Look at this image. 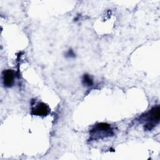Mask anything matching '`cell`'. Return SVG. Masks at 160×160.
I'll list each match as a JSON object with an SVG mask.
<instances>
[{
  "label": "cell",
  "instance_id": "6da1fadb",
  "mask_svg": "<svg viewBox=\"0 0 160 160\" xmlns=\"http://www.w3.org/2000/svg\"><path fill=\"white\" fill-rule=\"evenodd\" d=\"M114 134L111 125L105 123L100 122L95 124L89 131L90 139L97 140L112 136Z\"/></svg>",
  "mask_w": 160,
  "mask_h": 160
},
{
  "label": "cell",
  "instance_id": "7a4b0ae2",
  "mask_svg": "<svg viewBox=\"0 0 160 160\" xmlns=\"http://www.w3.org/2000/svg\"><path fill=\"white\" fill-rule=\"evenodd\" d=\"M142 120L146 122L144 129L151 131L159 122L160 119V108L158 105L152 108L145 115L142 116Z\"/></svg>",
  "mask_w": 160,
  "mask_h": 160
},
{
  "label": "cell",
  "instance_id": "3957f363",
  "mask_svg": "<svg viewBox=\"0 0 160 160\" xmlns=\"http://www.w3.org/2000/svg\"><path fill=\"white\" fill-rule=\"evenodd\" d=\"M50 112V109L47 104L44 102H38L31 109V113L35 116H45Z\"/></svg>",
  "mask_w": 160,
  "mask_h": 160
},
{
  "label": "cell",
  "instance_id": "8992f818",
  "mask_svg": "<svg viewBox=\"0 0 160 160\" xmlns=\"http://www.w3.org/2000/svg\"><path fill=\"white\" fill-rule=\"evenodd\" d=\"M66 56H68V57H70V58L74 57V53L73 52L72 50L69 49V50L67 52V53H66Z\"/></svg>",
  "mask_w": 160,
  "mask_h": 160
},
{
  "label": "cell",
  "instance_id": "277c9868",
  "mask_svg": "<svg viewBox=\"0 0 160 160\" xmlns=\"http://www.w3.org/2000/svg\"><path fill=\"white\" fill-rule=\"evenodd\" d=\"M15 73L11 69H6L2 72V82L6 87H12L14 83Z\"/></svg>",
  "mask_w": 160,
  "mask_h": 160
},
{
  "label": "cell",
  "instance_id": "5b68a950",
  "mask_svg": "<svg viewBox=\"0 0 160 160\" xmlns=\"http://www.w3.org/2000/svg\"><path fill=\"white\" fill-rule=\"evenodd\" d=\"M82 84L86 86H91L93 84V80L89 74H84L82 80Z\"/></svg>",
  "mask_w": 160,
  "mask_h": 160
}]
</instances>
